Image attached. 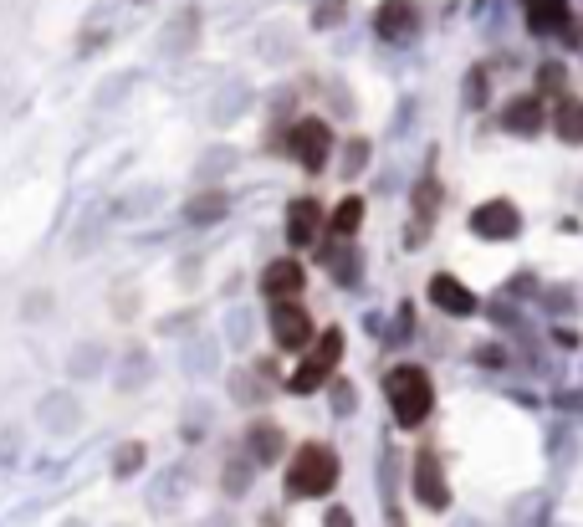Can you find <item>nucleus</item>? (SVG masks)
<instances>
[{
    "instance_id": "obj_1",
    "label": "nucleus",
    "mask_w": 583,
    "mask_h": 527,
    "mask_svg": "<svg viewBox=\"0 0 583 527\" xmlns=\"http://www.w3.org/2000/svg\"><path fill=\"white\" fill-rule=\"evenodd\" d=\"M384 394H389V410H394V420L405 425V430L425 425V415L435 410V384H430V374H425L420 364H399V369H389Z\"/></svg>"
},
{
    "instance_id": "obj_2",
    "label": "nucleus",
    "mask_w": 583,
    "mask_h": 527,
    "mask_svg": "<svg viewBox=\"0 0 583 527\" xmlns=\"http://www.w3.org/2000/svg\"><path fill=\"white\" fill-rule=\"evenodd\" d=\"M338 487V456L333 446H318V441H307L292 466H287V492L292 497H328Z\"/></svg>"
},
{
    "instance_id": "obj_3",
    "label": "nucleus",
    "mask_w": 583,
    "mask_h": 527,
    "mask_svg": "<svg viewBox=\"0 0 583 527\" xmlns=\"http://www.w3.org/2000/svg\"><path fill=\"white\" fill-rule=\"evenodd\" d=\"M338 359H343V333H338V328H328L323 338H312V343L302 348V364H297V374H292L287 384H292L297 394H312V389H323V384L333 379Z\"/></svg>"
},
{
    "instance_id": "obj_4",
    "label": "nucleus",
    "mask_w": 583,
    "mask_h": 527,
    "mask_svg": "<svg viewBox=\"0 0 583 527\" xmlns=\"http://www.w3.org/2000/svg\"><path fill=\"white\" fill-rule=\"evenodd\" d=\"M287 149H292V159H297L307 174H318V169L328 164V154H333V128H328L323 118H302V123H292Z\"/></svg>"
},
{
    "instance_id": "obj_5",
    "label": "nucleus",
    "mask_w": 583,
    "mask_h": 527,
    "mask_svg": "<svg viewBox=\"0 0 583 527\" xmlns=\"http://www.w3.org/2000/svg\"><path fill=\"white\" fill-rule=\"evenodd\" d=\"M471 231H476L481 241H512V236L522 231V215H517L512 200H486V205L471 210Z\"/></svg>"
},
{
    "instance_id": "obj_6",
    "label": "nucleus",
    "mask_w": 583,
    "mask_h": 527,
    "mask_svg": "<svg viewBox=\"0 0 583 527\" xmlns=\"http://www.w3.org/2000/svg\"><path fill=\"white\" fill-rule=\"evenodd\" d=\"M272 338L282 348H292V354H302L312 343V318H307L302 302H272Z\"/></svg>"
},
{
    "instance_id": "obj_7",
    "label": "nucleus",
    "mask_w": 583,
    "mask_h": 527,
    "mask_svg": "<svg viewBox=\"0 0 583 527\" xmlns=\"http://www.w3.org/2000/svg\"><path fill=\"white\" fill-rule=\"evenodd\" d=\"M302 287H307V272H302V261H292V256L272 261V267L261 272V292L272 297V302H297Z\"/></svg>"
},
{
    "instance_id": "obj_8",
    "label": "nucleus",
    "mask_w": 583,
    "mask_h": 527,
    "mask_svg": "<svg viewBox=\"0 0 583 527\" xmlns=\"http://www.w3.org/2000/svg\"><path fill=\"white\" fill-rule=\"evenodd\" d=\"M323 231V205L318 200H292L287 205V241L292 246H312Z\"/></svg>"
},
{
    "instance_id": "obj_9",
    "label": "nucleus",
    "mask_w": 583,
    "mask_h": 527,
    "mask_svg": "<svg viewBox=\"0 0 583 527\" xmlns=\"http://www.w3.org/2000/svg\"><path fill=\"white\" fill-rule=\"evenodd\" d=\"M430 302L440 307V313H451V318H471L476 313V292L461 287L456 277H445V272L430 282Z\"/></svg>"
},
{
    "instance_id": "obj_10",
    "label": "nucleus",
    "mask_w": 583,
    "mask_h": 527,
    "mask_svg": "<svg viewBox=\"0 0 583 527\" xmlns=\"http://www.w3.org/2000/svg\"><path fill=\"white\" fill-rule=\"evenodd\" d=\"M415 497L425 507H445V502H451V492H445V481H440V461L430 451L415 456Z\"/></svg>"
},
{
    "instance_id": "obj_11",
    "label": "nucleus",
    "mask_w": 583,
    "mask_h": 527,
    "mask_svg": "<svg viewBox=\"0 0 583 527\" xmlns=\"http://www.w3.org/2000/svg\"><path fill=\"white\" fill-rule=\"evenodd\" d=\"M415 6H410V0H384V6H379V16H374V26H379V36L384 41H405L410 31H415Z\"/></svg>"
},
{
    "instance_id": "obj_12",
    "label": "nucleus",
    "mask_w": 583,
    "mask_h": 527,
    "mask_svg": "<svg viewBox=\"0 0 583 527\" xmlns=\"http://www.w3.org/2000/svg\"><path fill=\"white\" fill-rule=\"evenodd\" d=\"M502 123L512 128V134H537V128H548V113H543V103L537 98H512L507 103V113H502Z\"/></svg>"
},
{
    "instance_id": "obj_13",
    "label": "nucleus",
    "mask_w": 583,
    "mask_h": 527,
    "mask_svg": "<svg viewBox=\"0 0 583 527\" xmlns=\"http://www.w3.org/2000/svg\"><path fill=\"white\" fill-rule=\"evenodd\" d=\"M553 134H558L563 144H583V103H578V98H563V103L553 108Z\"/></svg>"
},
{
    "instance_id": "obj_14",
    "label": "nucleus",
    "mask_w": 583,
    "mask_h": 527,
    "mask_svg": "<svg viewBox=\"0 0 583 527\" xmlns=\"http://www.w3.org/2000/svg\"><path fill=\"white\" fill-rule=\"evenodd\" d=\"M563 16H568V0H527V21L537 31H558Z\"/></svg>"
},
{
    "instance_id": "obj_15",
    "label": "nucleus",
    "mask_w": 583,
    "mask_h": 527,
    "mask_svg": "<svg viewBox=\"0 0 583 527\" xmlns=\"http://www.w3.org/2000/svg\"><path fill=\"white\" fill-rule=\"evenodd\" d=\"M251 456H256L261 466L277 461V456H282V430H277V425H256V430H251Z\"/></svg>"
},
{
    "instance_id": "obj_16",
    "label": "nucleus",
    "mask_w": 583,
    "mask_h": 527,
    "mask_svg": "<svg viewBox=\"0 0 583 527\" xmlns=\"http://www.w3.org/2000/svg\"><path fill=\"white\" fill-rule=\"evenodd\" d=\"M358 221H364V200H353V195H348V200L333 210V236H353Z\"/></svg>"
},
{
    "instance_id": "obj_17",
    "label": "nucleus",
    "mask_w": 583,
    "mask_h": 527,
    "mask_svg": "<svg viewBox=\"0 0 583 527\" xmlns=\"http://www.w3.org/2000/svg\"><path fill=\"white\" fill-rule=\"evenodd\" d=\"M190 221L195 226H210V221H220V215H226V195H200V200H190Z\"/></svg>"
},
{
    "instance_id": "obj_18",
    "label": "nucleus",
    "mask_w": 583,
    "mask_h": 527,
    "mask_svg": "<svg viewBox=\"0 0 583 527\" xmlns=\"http://www.w3.org/2000/svg\"><path fill=\"white\" fill-rule=\"evenodd\" d=\"M139 466H144V446H123V456L113 461V471H118V476H128V471H139Z\"/></svg>"
},
{
    "instance_id": "obj_19",
    "label": "nucleus",
    "mask_w": 583,
    "mask_h": 527,
    "mask_svg": "<svg viewBox=\"0 0 583 527\" xmlns=\"http://www.w3.org/2000/svg\"><path fill=\"white\" fill-rule=\"evenodd\" d=\"M328 527H353V517L348 512H328Z\"/></svg>"
}]
</instances>
